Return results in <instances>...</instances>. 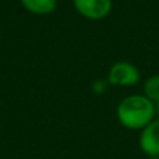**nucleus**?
Returning a JSON list of instances; mask_svg holds the SVG:
<instances>
[{"mask_svg": "<svg viewBox=\"0 0 159 159\" xmlns=\"http://www.w3.org/2000/svg\"><path fill=\"white\" fill-rule=\"evenodd\" d=\"M74 8L87 19L99 20L110 14L113 2L111 0H73Z\"/></svg>", "mask_w": 159, "mask_h": 159, "instance_id": "obj_3", "label": "nucleus"}, {"mask_svg": "<svg viewBox=\"0 0 159 159\" xmlns=\"http://www.w3.org/2000/svg\"><path fill=\"white\" fill-rule=\"evenodd\" d=\"M141 73L130 62H116L108 73V82L113 85H134L139 82Z\"/></svg>", "mask_w": 159, "mask_h": 159, "instance_id": "obj_2", "label": "nucleus"}, {"mask_svg": "<svg viewBox=\"0 0 159 159\" xmlns=\"http://www.w3.org/2000/svg\"><path fill=\"white\" fill-rule=\"evenodd\" d=\"M139 147L148 158L159 156V119H155L153 122H150L141 131Z\"/></svg>", "mask_w": 159, "mask_h": 159, "instance_id": "obj_4", "label": "nucleus"}, {"mask_svg": "<svg viewBox=\"0 0 159 159\" xmlns=\"http://www.w3.org/2000/svg\"><path fill=\"white\" fill-rule=\"evenodd\" d=\"M155 113H156V116H159V102H155Z\"/></svg>", "mask_w": 159, "mask_h": 159, "instance_id": "obj_8", "label": "nucleus"}, {"mask_svg": "<svg viewBox=\"0 0 159 159\" xmlns=\"http://www.w3.org/2000/svg\"><path fill=\"white\" fill-rule=\"evenodd\" d=\"M155 117V104L142 94H131L117 105V119L128 130H144Z\"/></svg>", "mask_w": 159, "mask_h": 159, "instance_id": "obj_1", "label": "nucleus"}, {"mask_svg": "<svg viewBox=\"0 0 159 159\" xmlns=\"http://www.w3.org/2000/svg\"><path fill=\"white\" fill-rule=\"evenodd\" d=\"M144 96L153 104L159 102V74L150 76L144 84Z\"/></svg>", "mask_w": 159, "mask_h": 159, "instance_id": "obj_6", "label": "nucleus"}, {"mask_svg": "<svg viewBox=\"0 0 159 159\" xmlns=\"http://www.w3.org/2000/svg\"><path fill=\"white\" fill-rule=\"evenodd\" d=\"M20 2L30 12L39 16L51 14L57 6V0H20Z\"/></svg>", "mask_w": 159, "mask_h": 159, "instance_id": "obj_5", "label": "nucleus"}, {"mask_svg": "<svg viewBox=\"0 0 159 159\" xmlns=\"http://www.w3.org/2000/svg\"><path fill=\"white\" fill-rule=\"evenodd\" d=\"M104 88H105V84L104 82H96V85H94V91H104Z\"/></svg>", "mask_w": 159, "mask_h": 159, "instance_id": "obj_7", "label": "nucleus"}, {"mask_svg": "<svg viewBox=\"0 0 159 159\" xmlns=\"http://www.w3.org/2000/svg\"><path fill=\"white\" fill-rule=\"evenodd\" d=\"M148 159H159V156H155V158H148Z\"/></svg>", "mask_w": 159, "mask_h": 159, "instance_id": "obj_9", "label": "nucleus"}]
</instances>
